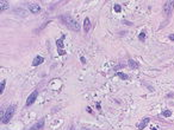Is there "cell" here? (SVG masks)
I'll return each mask as SVG.
<instances>
[{
	"mask_svg": "<svg viewBox=\"0 0 174 130\" xmlns=\"http://www.w3.org/2000/svg\"><path fill=\"white\" fill-rule=\"evenodd\" d=\"M60 20L63 23V25H66L68 28H70V30H73V31L80 30V25H79V23L75 20V19L72 18L70 15H61Z\"/></svg>",
	"mask_w": 174,
	"mask_h": 130,
	"instance_id": "1",
	"label": "cell"
},
{
	"mask_svg": "<svg viewBox=\"0 0 174 130\" xmlns=\"http://www.w3.org/2000/svg\"><path fill=\"white\" fill-rule=\"evenodd\" d=\"M14 109H16V107H14V105H11V107L7 108V110H6V112H5V115L3 116V120H1V123H3V124L7 123L8 121L12 118L13 114H14Z\"/></svg>",
	"mask_w": 174,
	"mask_h": 130,
	"instance_id": "2",
	"label": "cell"
},
{
	"mask_svg": "<svg viewBox=\"0 0 174 130\" xmlns=\"http://www.w3.org/2000/svg\"><path fill=\"white\" fill-rule=\"evenodd\" d=\"M173 10H174V0L166 1V4H165V6H164V11H165V13H166L167 17H169V15L172 14Z\"/></svg>",
	"mask_w": 174,
	"mask_h": 130,
	"instance_id": "3",
	"label": "cell"
},
{
	"mask_svg": "<svg viewBox=\"0 0 174 130\" xmlns=\"http://www.w3.org/2000/svg\"><path fill=\"white\" fill-rule=\"evenodd\" d=\"M37 96H38V92H37V91H34V92H32V94L28 97V100H26V107H30V105H31L32 103L36 101Z\"/></svg>",
	"mask_w": 174,
	"mask_h": 130,
	"instance_id": "4",
	"label": "cell"
},
{
	"mask_svg": "<svg viewBox=\"0 0 174 130\" xmlns=\"http://www.w3.org/2000/svg\"><path fill=\"white\" fill-rule=\"evenodd\" d=\"M29 10L32 13H39L41 12V6H38L37 4H31V5L29 6Z\"/></svg>",
	"mask_w": 174,
	"mask_h": 130,
	"instance_id": "5",
	"label": "cell"
},
{
	"mask_svg": "<svg viewBox=\"0 0 174 130\" xmlns=\"http://www.w3.org/2000/svg\"><path fill=\"white\" fill-rule=\"evenodd\" d=\"M44 123H45L44 120H41L39 122H37L34 127H31V129H30V130H41L42 128L44 127Z\"/></svg>",
	"mask_w": 174,
	"mask_h": 130,
	"instance_id": "6",
	"label": "cell"
},
{
	"mask_svg": "<svg viewBox=\"0 0 174 130\" xmlns=\"http://www.w3.org/2000/svg\"><path fill=\"white\" fill-rule=\"evenodd\" d=\"M43 61H44V58H43V57H42V56H37L36 58L34 59V61H32V65H34V66H38L39 64H42Z\"/></svg>",
	"mask_w": 174,
	"mask_h": 130,
	"instance_id": "7",
	"label": "cell"
},
{
	"mask_svg": "<svg viewBox=\"0 0 174 130\" xmlns=\"http://www.w3.org/2000/svg\"><path fill=\"white\" fill-rule=\"evenodd\" d=\"M89 27H91V21H89V18H85V20H83V30H85L86 33L89 31Z\"/></svg>",
	"mask_w": 174,
	"mask_h": 130,
	"instance_id": "8",
	"label": "cell"
},
{
	"mask_svg": "<svg viewBox=\"0 0 174 130\" xmlns=\"http://www.w3.org/2000/svg\"><path fill=\"white\" fill-rule=\"evenodd\" d=\"M148 123H149V118H148V117L143 118V120H142V122H141L140 124H138V129H140V130L144 129V128L147 127V124H148Z\"/></svg>",
	"mask_w": 174,
	"mask_h": 130,
	"instance_id": "9",
	"label": "cell"
},
{
	"mask_svg": "<svg viewBox=\"0 0 174 130\" xmlns=\"http://www.w3.org/2000/svg\"><path fill=\"white\" fill-rule=\"evenodd\" d=\"M7 8H8V3H7V1H4V0H1V1H0V11L3 12V11L7 10Z\"/></svg>",
	"mask_w": 174,
	"mask_h": 130,
	"instance_id": "10",
	"label": "cell"
},
{
	"mask_svg": "<svg viewBox=\"0 0 174 130\" xmlns=\"http://www.w3.org/2000/svg\"><path fill=\"white\" fill-rule=\"evenodd\" d=\"M129 66L133 67V69H137V67H138V64L136 63L134 59H129Z\"/></svg>",
	"mask_w": 174,
	"mask_h": 130,
	"instance_id": "11",
	"label": "cell"
},
{
	"mask_svg": "<svg viewBox=\"0 0 174 130\" xmlns=\"http://www.w3.org/2000/svg\"><path fill=\"white\" fill-rule=\"evenodd\" d=\"M5 86H6V81H1V85H0V94H3L4 90H5Z\"/></svg>",
	"mask_w": 174,
	"mask_h": 130,
	"instance_id": "12",
	"label": "cell"
},
{
	"mask_svg": "<svg viewBox=\"0 0 174 130\" xmlns=\"http://www.w3.org/2000/svg\"><path fill=\"white\" fill-rule=\"evenodd\" d=\"M162 116H164V117H171V116H172V111H171V110H166V111L162 112Z\"/></svg>",
	"mask_w": 174,
	"mask_h": 130,
	"instance_id": "13",
	"label": "cell"
},
{
	"mask_svg": "<svg viewBox=\"0 0 174 130\" xmlns=\"http://www.w3.org/2000/svg\"><path fill=\"white\" fill-rule=\"evenodd\" d=\"M117 75H118V77L119 78H122V79H128V75H125V73H123V72H117Z\"/></svg>",
	"mask_w": 174,
	"mask_h": 130,
	"instance_id": "14",
	"label": "cell"
},
{
	"mask_svg": "<svg viewBox=\"0 0 174 130\" xmlns=\"http://www.w3.org/2000/svg\"><path fill=\"white\" fill-rule=\"evenodd\" d=\"M144 39H146V33H144V32H141L140 33V40L144 41Z\"/></svg>",
	"mask_w": 174,
	"mask_h": 130,
	"instance_id": "15",
	"label": "cell"
},
{
	"mask_svg": "<svg viewBox=\"0 0 174 130\" xmlns=\"http://www.w3.org/2000/svg\"><path fill=\"white\" fill-rule=\"evenodd\" d=\"M114 11H116V12H120V11H122V6L120 5H114Z\"/></svg>",
	"mask_w": 174,
	"mask_h": 130,
	"instance_id": "16",
	"label": "cell"
},
{
	"mask_svg": "<svg viewBox=\"0 0 174 130\" xmlns=\"http://www.w3.org/2000/svg\"><path fill=\"white\" fill-rule=\"evenodd\" d=\"M56 44H57V46H59V48L62 47V46H63V41H62V39H61V40H57V41H56Z\"/></svg>",
	"mask_w": 174,
	"mask_h": 130,
	"instance_id": "17",
	"label": "cell"
},
{
	"mask_svg": "<svg viewBox=\"0 0 174 130\" xmlns=\"http://www.w3.org/2000/svg\"><path fill=\"white\" fill-rule=\"evenodd\" d=\"M59 54H61V56H63V54H66V52L63 51V50H61V48H59Z\"/></svg>",
	"mask_w": 174,
	"mask_h": 130,
	"instance_id": "18",
	"label": "cell"
},
{
	"mask_svg": "<svg viewBox=\"0 0 174 130\" xmlns=\"http://www.w3.org/2000/svg\"><path fill=\"white\" fill-rule=\"evenodd\" d=\"M169 39H171V40H173V41H174V34H171V36H169Z\"/></svg>",
	"mask_w": 174,
	"mask_h": 130,
	"instance_id": "19",
	"label": "cell"
},
{
	"mask_svg": "<svg viewBox=\"0 0 174 130\" xmlns=\"http://www.w3.org/2000/svg\"><path fill=\"white\" fill-rule=\"evenodd\" d=\"M151 130H157V128H156V127H153V128H151Z\"/></svg>",
	"mask_w": 174,
	"mask_h": 130,
	"instance_id": "20",
	"label": "cell"
},
{
	"mask_svg": "<svg viewBox=\"0 0 174 130\" xmlns=\"http://www.w3.org/2000/svg\"><path fill=\"white\" fill-rule=\"evenodd\" d=\"M85 130H88V129H85Z\"/></svg>",
	"mask_w": 174,
	"mask_h": 130,
	"instance_id": "21",
	"label": "cell"
}]
</instances>
